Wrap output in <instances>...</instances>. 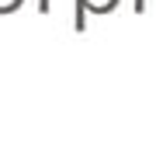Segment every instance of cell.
<instances>
[{"label": "cell", "instance_id": "obj_1", "mask_svg": "<svg viewBox=\"0 0 156 152\" xmlns=\"http://www.w3.org/2000/svg\"><path fill=\"white\" fill-rule=\"evenodd\" d=\"M118 4H122V0H80L83 14H111Z\"/></svg>", "mask_w": 156, "mask_h": 152}, {"label": "cell", "instance_id": "obj_2", "mask_svg": "<svg viewBox=\"0 0 156 152\" xmlns=\"http://www.w3.org/2000/svg\"><path fill=\"white\" fill-rule=\"evenodd\" d=\"M21 4H24V0H0V14H14Z\"/></svg>", "mask_w": 156, "mask_h": 152}, {"label": "cell", "instance_id": "obj_3", "mask_svg": "<svg viewBox=\"0 0 156 152\" xmlns=\"http://www.w3.org/2000/svg\"><path fill=\"white\" fill-rule=\"evenodd\" d=\"M132 4H135V14H146V11L156 4V0H132Z\"/></svg>", "mask_w": 156, "mask_h": 152}]
</instances>
